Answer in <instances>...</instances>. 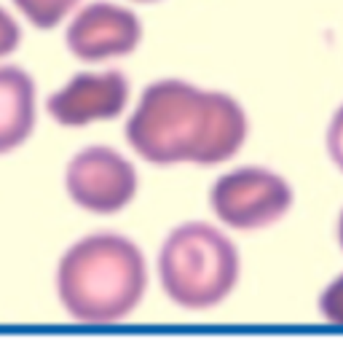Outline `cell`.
<instances>
[{
  "mask_svg": "<svg viewBox=\"0 0 343 352\" xmlns=\"http://www.w3.org/2000/svg\"><path fill=\"white\" fill-rule=\"evenodd\" d=\"M123 135L134 153L156 167H215L241 151L250 118L228 91L158 78L145 87Z\"/></svg>",
  "mask_w": 343,
  "mask_h": 352,
  "instance_id": "cell-1",
  "label": "cell"
},
{
  "mask_svg": "<svg viewBox=\"0 0 343 352\" xmlns=\"http://www.w3.org/2000/svg\"><path fill=\"white\" fill-rule=\"evenodd\" d=\"M147 288L143 250L123 234L94 232L73 242L57 266V296L78 323L105 325L129 318Z\"/></svg>",
  "mask_w": 343,
  "mask_h": 352,
  "instance_id": "cell-2",
  "label": "cell"
},
{
  "mask_svg": "<svg viewBox=\"0 0 343 352\" xmlns=\"http://www.w3.org/2000/svg\"><path fill=\"white\" fill-rule=\"evenodd\" d=\"M241 258L220 229L188 221L172 229L158 250V280L164 294L182 309H212L239 285Z\"/></svg>",
  "mask_w": 343,
  "mask_h": 352,
  "instance_id": "cell-3",
  "label": "cell"
},
{
  "mask_svg": "<svg viewBox=\"0 0 343 352\" xmlns=\"http://www.w3.org/2000/svg\"><path fill=\"white\" fill-rule=\"evenodd\" d=\"M295 191L289 180L268 167H236L209 188V207L233 232H260L279 223L292 210Z\"/></svg>",
  "mask_w": 343,
  "mask_h": 352,
  "instance_id": "cell-4",
  "label": "cell"
},
{
  "mask_svg": "<svg viewBox=\"0 0 343 352\" xmlns=\"http://www.w3.org/2000/svg\"><path fill=\"white\" fill-rule=\"evenodd\" d=\"M64 191L94 215H115L137 197L134 164L110 146H86L64 170Z\"/></svg>",
  "mask_w": 343,
  "mask_h": 352,
  "instance_id": "cell-5",
  "label": "cell"
},
{
  "mask_svg": "<svg viewBox=\"0 0 343 352\" xmlns=\"http://www.w3.org/2000/svg\"><path fill=\"white\" fill-rule=\"evenodd\" d=\"M64 43L73 57L88 65L129 57L143 43V22L132 8L97 0L73 14Z\"/></svg>",
  "mask_w": 343,
  "mask_h": 352,
  "instance_id": "cell-6",
  "label": "cell"
},
{
  "mask_svg": "<svg viewBox=\"0 0 343 352\" xmlns=\"http://www.w3.org/2000/svg\"><path fill=\"white\" fill-rule=\"evenodd\" d=\"M129 78L121 70L75 73L46 100V111L59 126L78 129L97 121L118 118L129 105Z\"/></svg>",
  "mask_w": 343,
  "mask_h": 352,
  "instance_id": "cell-7",
  "label": "cell"
},
{
  "mask_svg": "<svg viewBox=\"0 0 343 352\" xmlns=\"http://www.w3.org/2000/svg\"><path fill=\"white\" fill-rule=\"evenodd\" d=\"M38 118V91L27 70L0 65V153L27 143Z\"/></svg>",
  "mask_w": 343,
  "mask_h": 352,
  "instance_id": "cell-8",
  "label": "cell"
},
{
  "mask_svg": "<svg viewBox=\"0 0 343 352\" xmlns=\"http://www.w3.org/2000/svg\"><path fill=\"white\" fill-rule=\"evenodd\" d=\"M78 3L81 0H14L16 11L38 30L59 28L78 8Z\"/></svg>",
  "mask_w": 343,
  "mask_h": 352,
  "instance_id": "cell-9",
  "label": "cell"
},
{
  "mask_svg": "<svg viewBox=\"0 0 343 352\" xmlns=\"http://www.w3.org/2000/svg\"><path fill=\"white\" fill-rule=\"evenodd\" d=\"M319 312H322V318L327 323L343 325V272L333 283H327V288L322 291V296H319Z\"/></svg>",
  "mask_w": 343,
  "mask_h": 352,
  "instance_id": "cell-10",
  "label": "cell"
},
{
  "mask_svg": "<svg viewBox=\"0 0 343 352\" xmlns=\"http://www.w3.org/2000/svg\"><path fill=\"white\" fill-rule=\"evenodd\" d=\"M324 146H327V156H330V162H333V164L343 173V102H341V108L333 113L330 124H327Z\"/></svg>",
  "mask_w": 343,
  "mask_h": 352,
  "instance_id": "cell-11",
  "label": "cell"
},
{
  "mask_svg": "<svg viewBox=\"0 0 343 352\" xmlns=\"http://www.w3.org/2000/svg\"><path fill=\"white\" fill-rule=\"evenodd\" d=\"M19 46H22V28H19V22L5 8H0V59L11 57Z\"/></svg>",
  "mask_w": 343,
  "mask_h": 352,
  "instance_id": "cell-12",
  "label": "cell"
},
{
  "mask_svg": "<svg viewBox=\"0 0 343 352\" xmlns=\"http://www.w3.org/2000/svg\"><path fill=\"white\" fill-rule=\"evenodd\" d=\"M335 232H338V245H341V250H343V210H341V215H338V226H335Z\"/></svg>",
  "mask_w": 343,
  "mask_h": 352,
  "instance_id": "cell-13",
  "label": "cell"
},
{
  "mask_svg": "<svg viewBox=\"0 0 343 352\" xmlns=\"http://www.w3.org/2000/svg\"><path fill=\"white\" fill-rule=\"evenodd\" d=\"M134 3H158V0H134Z\"/></svg>",
  "mask_w": 343,
  "mask_h": 352,
  "instance_id": "cell-14",
  "label": "cell"
}]
</instances>
